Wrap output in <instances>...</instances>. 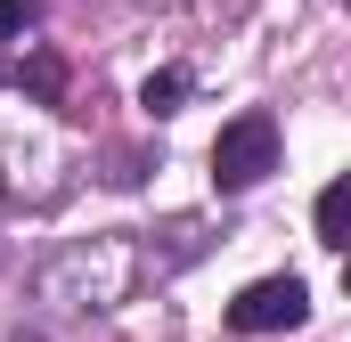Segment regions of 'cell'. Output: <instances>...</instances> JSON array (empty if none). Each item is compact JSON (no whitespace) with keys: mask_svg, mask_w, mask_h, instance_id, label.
<instances>
[{"mask_svg":"<svg viewBox=\"0 0 351 342\" xmlns=\"http://www.w3.org/2000/svg\"><path fill=\"white\" fill-rule=\"evenodd\" d=\"M351 179H327V196H319V245H351Z\"/></svg>","mask_w":351,"mask_h":342,"instance_id":"3","label":"cell"},{"mask_svg":"<svg viewBox=\"0 0 351 342\" xmlns=\"http://www.w3.org/2000/svg\"><path fill=\"white\" fill-rule=\"evenodd\" d=\"M311 318V285L302 277H254L237 302H229V326L237 334H286V326H302Z\"/></svg>","mask_w":351,"mask_h":342,"instance_id":"2","label":"cell"},{"mask_svg":"<svg viewBox=\"0 0 351 342\" xmlns=\"http://www.w3.org/2000/svg\"><path fill=\"white\" fill-rule=\"evenodd\" d=\"M180 98H188V74H180V66L147 74V90H139V106H147V114H180Z\"/></svg>","mask_w":351,"mask_h":342,"instance_id":"4","label":"cell"},{"mask_svg":"<svg viewBox=\"0 0 351 342\" xmlns=\"http://www.w3.org/2000/svg\"><path fill=\"white\" fill-rule=\"evenodd\" d=\"M33 8H41V0H0V41H8V33H25V25H33Z\"/></svg>","mask_w":351,"mask_h":342,"instance_id":"5","label":"cell"},{"mask_svg":"<svg viewBox=\"0 0 351 342\" xmlns=\"http://www.w3.org/2000/svg\"><path fill=\"white\" fill-rule=\"evenodd\" d=\"M269 171H278V122L269 114L221 122V139H213V187L221 196H245V187H262Z\"/></svg>","mask_w":351,"mask_h":342,"instance_id":"1","label":"cell"},{"mask_svg":"<svg viewBox=\"0 0 351 342\" xmlns=\"http://www.w3.org/2000/svg\"><path fill=\"white\" fill-rule=\"evenodd\" d=\"M16 82H33V90H41V98H49V90H58V57H33V66H25Z\"/></svg>","mask_w":351,"mask_h":342,"instance_id":"6","label":"cell"}]
</instances>
